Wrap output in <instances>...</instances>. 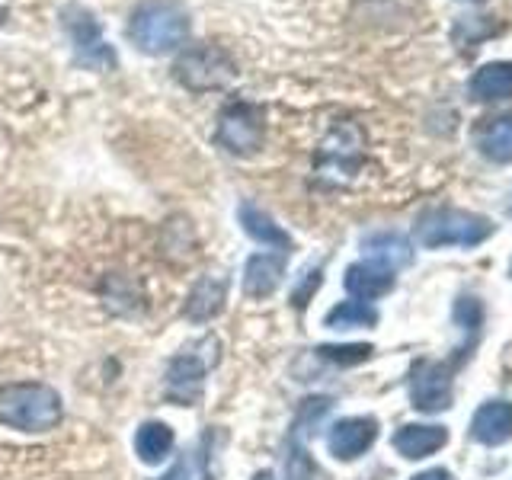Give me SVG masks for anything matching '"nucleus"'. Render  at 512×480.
<instances>
[{"label": "nucleus", "mask_w": 512, "mask_h": 480, "mask_svg": "<svg viewBox=\"0 0 512 480\" xmlns=\"http://www.w3.org/2000/svg\"><path fill=\"white\" fill-rule=\"evenodd\" d=\"M471 96L480 103L512 100V61H490L471 77Z\"/></svg>", "instance_id": "16"}, {"label": "nucleus", "mask_w": 512, "mask_h": 480, "mask_svg": "<svg viewBox=\"0 0 512 480\" xmlns=\"http://www.w3.org/2000/svg\"><path fill=\"white\" fill-rule=\"evenodd\" d=\"M410 400L423 413L448 410L452 407V372L439 362H416L410 372Z\"/></svg>", "instance_id": "7"}, {"label": "nucleus", "mask_w": 512, "mask_h": 480, "mask_svg": "<svg viewBox=\"0 0 512 480\" xmlns=\"http://www.w3.org/2000/svg\"><path fill=\"white\" fill-rule=\"evenodd\" d=\"M480 151L490 160H512V116L487 125V132L480 135Z\"/></svg>", "instance_id": "21"}, {"label": "nucleus", "mask_w": 512, "mask_h": 480, "mask_svg": "<svg viewBox=\"0 0 512 480\" xmlns=\"http://www.w3.org/2000/svg\"><path fill=\"white\" fill-rule=\"evenodd\" d=\"M253 480H276V477H272V471H260Z\"/></svg>", "instance_id": "29"}, {"label": "nucleus", "mask_w": 512, "mask_h": 480, "mask_svg": "<svg viewBox=\"0 0 512 480\" xmlns=\"http://www.w3.org/2000/svg\"><path fill=\"white\" fill-rule=\"evenodd\" d=\"M288 477L292 480H324V474L317 471V464L308 458L304 448H295V452L288 455Z\"/></svg>", "instance_id": "23"}, {"label": "nucleus", "mask_w": 512, "mask_h": 480, "mask_svg": "<svg viewBox=\"0 0 512 480\" xmlns=\"http://www.w3.org/2000/svg\"><path fill=\"white\" fill-rule=\"evenodd\" d=\"M320 285V269H311L308 272V279H304L298 288H295V292H292V304H295V308H304V304H308V298L314 295V288Z\"/></svg>", "instance_id": "24"}, {"label": "nucleus", "mask_w": 512, "mask_h": 480, "mask_svg": "<svg viewBox=\"0 0 512 480\" xmlns=\"http://www.w3.org/2000/svg\"><path fill=\"white\" fill-rule=\"evenodd\" d=\"M448 442V432L445 426H404L394 432V448L404 458L410 461H420L432 452H439V448Z\"/></svg>", "instance_id": "17"}, {"label": "nucleus", "mask_w": 512, "mask_h": 480, "mask_svg": "<svg viewBox=\"0 0 512 480\" xmlns=\"http://www.w3.org/2000/svg\"><path fill=\"white\" fill-rule=\"evenodd\" d=\"M192 20L180 0H141L128 16V42L144 55H170L189 42Z\"/></svg>", "instance_id": "1"}, {"label": "nucleus", "mask_w": 512, "mask_h": 480, "mask_svg": "<svg viewBox=\"0 0 512 480\" xmlns=\"http://www.w3.org/2000/svg\"><path fill=\"white\" fill-rule=\"evenodd\" d=\"M368 253L375 256L378 263L384 266H400V263H410V244L404 237H397V234H372V237H365V244H362Z\"/></svg>", "instance_id": "20"}, {"label": "nucleus", "mask_w": 512, "mask_h": 480, "mask_svg": "<svg viewBox=\"0 0 512 480\" xmlns=\"http://www.w3.org/2000/svg\"><path fill=\"white\" fill-rule=\"evenodd\" d=\"M205 372H208V362L199 356V352H180L167 368V394L186 407L196 404L202 394Z\"/></svg>", "instance_id": "10"}, {"label": "nucleus", "mask_w": 512, "mask_h": 480, "mask_svg": "<svg viewBox=\"0 0 512 480\" xmlns=\"http://www.w3.org/2000/svg\"><path fill=\"white\" fill-rule=\"evenodd\" d=\"M378 439V423L372 416H346V420L333 423L327 445H330V455H336L340 461H352L365 455L368 448L375 445Z\"/></svg>", "instance_id": "9"}, {"label": "nucleus", "mask_w": 512, "mask_h": 480, "mask_svg": "<svg viewBox=\"0 0 512 480\" xmlns=\"http://www.w3.org/2000/svg\"><path fill=\"white\" fill-rule=\"evenodd\" d=\"M509 272H512V266H509Z\"/></svg>", "instance_id": "30"}, {"label": "nucleus", "mask_w": 512, "mask_h": 480, "mask_svg": "<svg viewBox=\"0 0 512 480\" xmlns=\"http://www.w3.org/2000/svg\"><path fill=\"white\" fill-rule=\"evenodd\" d=\"M64 20V32L71 39V52H74V64L87 71H112L119 64L112 45L103 36L100 20L93 16V10H87L84 4H68L61 10Z\"/></svg>", "instance_id": "5"}, {"label": "nucleus", "mask_w": 512, "mask_h": 480, "mask_svg": "<svg viewBox=\"0 0 512 480\" xmlns=\"http://www.w3.org/2000/svg\"><path fill=\"white\" fill-rule=\"evenodd\" d=\"M455 314H458L461 324H468L471 330L477 327V320H480V308H477V301H474V298H461V304L455 308Z\"/></svg>", "instance_id": "25"}, {"label": "nucleus", "mask_w": 512, "mask_h": 480, "mask_svg": "<svg viewBox=\"0 0 512 480\" xmlns=\"http://www.w3.org/2000/svg\"><path fill=\"white\" fill-rule=\"evenodd\" d=\"M359 154H362V132L352 125H343L320 144L317 170H320V176H333V173L352 176V170L359 164Z\"/></svg>", "instance_id": "8"}, {"label": "nucleus", "mask_w": 512, "mask_h": 480, "mask_svg": "<svg viewBox=\"0 0 512 480\" xmlns=\"http://www.w3.org/2000/svg\"><path fill=\"white\" fill-rule=\"evenodd\" d=\"M282 276H285L282 256H272V253L250 256L247 266H244V292H247V298H253V301L269 298L282 285Z\"/></svg>", "instance_id": "14"}, {"label": "nucleus", "mask_w": 512, "mask_h": 480, "mask_svg": "<svg viewBox=\"0 0 512 480\" xmlns=\"http://www.w3.org/2000/svg\"><path fill=\"white\" fill-rule=\"evenodd\" d=\"M410 480H452V474H448L445 468H429V471L416 474V477H410Z\"/></svg>", "instance_id": "26"}, {"label": "nucleus", "mask_w": 512, "mask_h": 480, "mask_svg": "<svg viewBox=\"0 0 512 480\" xmlns=\"http://www.w3.org/2000/svg\"><path fill=\"white\" fill-rule=\"evenodd\" d=\"M237 218H240V228H244L247 237H253L256 244H266L276 250H292V237H288L282 231V224H276V218L266 215L260 205L244 202L237 208Z\"/></svg>", "instance_id": "15"}, {"label": "nucleus", "mask_w": 512, "mask_h": 480, "mask_svg": "<svg viewBox=\"0 0 512 480\" xmlns=\"http://www.w3.org/2000/svg\"><path fill=\"white\" fill-rule=\"evenodd\" d=\"M173 77L192 93H215L228 90L237 77L234 58L215 42H196L186 45L173 61Z\"/></svg>", "instance_id": "3"}, {"label": "nucleus", "mask_w": 512, "mask_h": 480, "mask_svg": "<svg viewBox=\"0 0 512 480\" xmlns=\"http://www.w3.org/2000/svg\"><path fill=\"white\" fill-rule=\"evenodd\" d=\"M173 448V429L167 423H141L135 432V452L144 464H160Z\"/></svg>", "instance_id": "18"}, {"label": "nucleus", "mask_w": 512, "mask_h": 480, "mask_svg": "<svg viewBox=\"0 0 512 480\" xmlns=\"http://www.w3.org/2000/svg\"><path fill=\"white\" fill-rule=\"evenodd\" d=\"M64 420L55 388L39 381H13L0 388V423L20 432H48Z\"/></svg>", "instance_id": "2"}, {"label": "nucleus", "mask_w": 512, "mask_h": 480, "mask_svg": "<svg viewBox=\"0 0 512 480\" xmlns=\"http://www.w3.org/2000/svg\"><path fill=\"white\" fill-rule=\"evenodd\" d=\"M471 436L480 445H503L512 439V404L509 400H490L471 420Z\"/></svg>", "instance_id": "13"}, {"label": "nucleus", "mask_w": 512, "mask_h": 480, "mask_svg": "<svg viewBox=\"0 0 512 480\" xmlns=\"http://www.w3.org/2000/svg\"><path fill=\"white\" fill-rule=\"evenodd\" d=\"M224 301H228V279L224 276H202L196 285H192L183 314L189 320H196V324H205V320H212L224 311Z\"/></svg>", "instance_id": "12"}, {"label": "nucleus", "mask_w": 512, "mask_h": 480, "mask_svg": "<svg viewBox=\"0 0 512 480\" xmlns=\"http://www.w3.org/2000/svg\"><path fill=\"white\" fill-rule=\"evenodd\" d=\"M263 138H266V122H263V112L260 106L253 103H228L221 109L218 116V144L228 154L237 157H250L263 148Z\"/></svg>", "instance_id": "6"}, {"label": "nucleus", "mask_w": 512, "mask_h": 480, "mask_svg": "<svg viewBox=\"0 0 512 480\" xmlns=\"http://www.w3.org/2000/svg\"><path fill=\"white\" fill-rule=\"evenodd\" d=\"M10 7H13V0H0V26L7 23V16H10Z\"/></svg>", "instance_id": "28"}, {"label": "nucleus", "mask_w": 512, "mask_h": 480, "mask_svg": "<svg viewBox=\"0 0 512 480\" xmlns=\"http://www.w3.org/2000/svg\"><path fill=\"white\" fill-rule=\"evenodd\" d=\"M378 324V311L368 308L365 301H340L336 308L327 314V327L330 330H352V327H375Z\"/></svg>", "instance_id": "19"}, {"label": "nucleus", "mask_w": 512, "mask_h": 480, "mask_svg": "<svg viewBox=\"0 0 512 480\" xmlns=\"http://www.w3.org/2000/svg\"><path fill=\"white\" fill-rule=\"evenodd\" d=\"M493 234V221L474 212H461V208H436L426 212L416 224V237L423 247H477Z\"/></svg>", "instance_id": "4"}, {"label": "nucleus", "mask_w": 512, "mask_h": 480, "mask_svg": "<svg viewBox=\"0 0 512 480\" xmlns=\"http://www.w3.org/2000/svg\"><path fill=\"white\" fill-rule=\"evenodd\" d=\"M394 288V269L378 260H365L346 269V292L356 301H375Z\"/></svg>", "instance_id": "11"}, {"label": "nucleus", "mask_w": 512, "mask_h": 480, "mask_svg": "<svg viewBox=\"0 0 512 480\" xmlns=\"http://www.w3.org/2000/svg\"><path fill=\"white\" fill-rule=\"evenodd\" d=\"M509 208H512V205H509Z\"/></svg>", "instance_id": "31"}, {"label": "nucleus", "mask_w": 512, "mask_h": 480, "mask_svg": "<svg viewBox=\"0 0 512 480\" xmlns=\"http://www.w3.org/2000/svg\"><path fill=\"white\" fill-rule=\"evenodd\" d=\"M372 346L368 343H352V346H320L317 356L324 362H333V365H359V362H368L372 359Z\"/></svg>", "instance_id": "22"}, {"label": "nucleus", "mask_w": 512, "mask_h": 480, "mask_svg": "<svg viewBox=\"0 0 512 480\" xmlns=\"http://www.w3.org/2000/svg\"><path fill=\"white\" fill-rule=\"evenodd\" d=\"M160 480H192V477H189V471L183 468V464H176V468L167 477H160Z\"/></svg>", "instance_id": "27"}]
</instances>
